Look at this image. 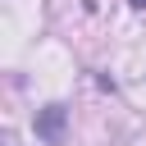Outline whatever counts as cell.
<instances>
[{
    "mask_svg": "<svg viewBox=\"0 0 146 146\" xmlns=\"http://www.w3.org/2000/svg\"><path fill=\"white\" fill-rule=\"evenodd\" d=\"M59 128H64V105H46V114L36 119V132L46 141H59Z\"/></svg>",
    "mask_w": 146,
    "mask_h": 146,
    "instance_id": "cell-1",
    "label": "cell"
},
{
    "mask_svg": "<svg viewBox=\"0 0 146 146\" xmlns=\"http://www.w3.org/2000/svg\"><path fill=\"white\" fill-rule=\"evenodd\" d=\"M132 5H146V0H132Z\"/></svg>",
    "mask_w": 146,
    "mask_h": 146,
    "instance_id": "cell-2",
    "label": "cell"
}]
</instances>
